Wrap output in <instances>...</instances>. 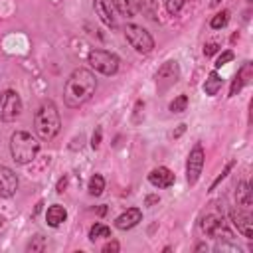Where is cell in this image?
<instances>
[{
    "mask_svg": "<svg viewBox=\"0 0 253 253\" xmlns=\"http://www.w3.org/2000/svg\"><path fill=\"white\" fill-rule=\"evenodd\" d=\"M97 89V79H95V73L91 69H85V67H77L65 81V87H63V101L69 109H77L81 105H85L93 93Z\"/></svg>",
    "mask_w": 253,
    "mask_h": 253,
    "instance_id": "cell-1",
    "label": "cell"
},
{
    "mask_svg": "<svg viewBox=\"0 0 253 253\" xmlns=\"http://www.w3.org/2000/svg\"><path fill=\"white\" fill-rule=\"evenodd\" d=\"M34 128L42 140H51L57 136L61 128V119H59V111L53 101L47 99L38 107L34 115Z\"/></svg>",
    "mask_w": 253,
    "mask_h": 253,
    "instance_id": "cell-2",
    "label": "cell"
},
{
    "mask_svg": "<svg viewBox=\"0 0 253 253\" xmlns=\"http://www.w3.org/2000/svg\"><path fill=\"white\" fill-rule=\"evenodd\" d=\"M10 152L16 164H30L40 152V140L28 130H16L10 136Z\"/></svg>",
    "mask_w": 253,
    "mask_h": 253,
    "instance_id": "cell-3",
    "label": "cell"
},
{
    "mask_svg": "<svg viewBox=\"0 0 253 253\" xmlns=\"http://www.w3.org/2000/svg\"><path fill=\"white\" fill-rule=\"evenodd\" d=\"M125 38L130 43V47L138 53H150L154 49V38L148 30H144L138 24H126L125 26Z\"/></svg>",
    "mask_w": 253,
    "mask_h": 253,
    "instance_id": "cell-4",
    "label": "cell"
},
{
    "mask_svg": "<svg viewBox=\"0 0 253 253\" xmlns=\"http://www.w3.org/2000/svg\"><path fill=\"white\" fill-rule=\"evenodd\" d=\"M87 63L103 73V75H115L119 71V57L117 53L113 51H107V49H91L89 55H87Z\"/></svg>",
    "mask_w": 253,
    "mask_h": 253,
    "instance_id": "cell-5",
    "label": "cell"
},
{
    "mask_svg": "<svg viewBox=\"0 0 253 253\" xmlns=\"http://www.w3.org/2000/svg\"><path fill=\"white\" fill-rule=\"evenodd\" d=\"M22 115V99L14 89L0 93V121L12 123Z\"/></svg>",
    "mask_w": 253,
    "mask_h": 253,
    "instance_id": "cell-6",
    "label": "cell"
},
{
    "mask_svg": "<svg viewBox=\"0 0 253 253\" xmlns=\"http://www.w3.org/2000/svg\"><path fill=\"white\" fill-rule=\"evenodd\" d=\"M200 225H202V231H204L208 237H213V239H227V241L233 237L231 229H227L223 217L217 215V213H208L206 217H202V223H200Z\"/></svg>",
    "mask_w": 253,
    "mask_h": 253,
    "instance_id": "cell-7",
    "label": "cell"
},
{
    "mask_svg": "<svg viewBox=\"0 0 253 253\" xmlns=\"http://www.w3.org/2000/svg\"><path fill=\"white\" fill-rule=\"evenodd\" d=\"M204 162H206V152H204L202 144H196V146L190 150L188 160H186V182H188L190 186H194V184L200 180Z\"/></svg>",
    "mask_w": 253,
    "mask_h": 253,
    "instance_id": "cell-8",
    "label": "cell"
},
{
    "mask_svg": "<svg viewBox=\"0 0 253 253\" xmlns=\"http://www.w3.org/2000/svg\"><path fill=\"white\" fill-rule=\"evenodd\" d=\"M178 77H180V65H178L176 59L164 61V63L160 65V69L156 71V75H154L156 85H158V89H162V91L168 89V87H172V85L178 81Z\"/></svg>",
    "mask_w": 253,
    "mask_h": 253,
    "instance_id": "cell-9",
    "label": "cell"
},
{
    "mask_svg": "<svg viewBox=\"0 0 253 253\" xmlns=\"http://www.w3.org/2000/svg\"><path fill=\"white\" fill-rule=\"evenodd\" d=\"M229 221L243 237H247V239L253 237V221H251L249 211H245L241 208H233V210H229Z\"/></svg>",
    "mask_w": 253,
    "mask_h": 253,
    "instance_id": "cell-10",
    "label": "cell"
},
{
    "mask_svg": "<svg viewBox=\"0 0 253 253\" xmlns=\"http://www.w3.org/2000/svg\"><path fill=\"white\" fill-rule=\"evenodd\" d=\"M18 176L12 168L0 164V198H12L18 190Z\"/></svg>",
    "mask_w": 253,
    "mask_h": 253,
    "instance_id": "cell-11",
    "label": "cell"
},
{
    "mask_svg": "<svg viewBox=\"0 0 253 253\" xmlns=\"http://www.w3.org/2000/svg\"><path fill=\"white\" fill-rule=\"evenodd\" d=\"M148 182H150L154 188H170V186L176 182V176H174L172 170H168L166 166H158V168L150 170Z\"/></svg>",
    "mask_w": 253,
    "mask_h": 253,
    "instance_id": "cell-12",
    "label": "cell"
},
{
    "mask_svg": "<svg viewBox=\"0 0 253 253\" xmlns=\"http://www.w3.org/2000/svg\"><path fill=\"white\" fill-rule=\"evenodd\" d=\"M140 221H142V211H140L138 208H128L126 211H123V213L115 219V227L126 231V229H132L134 225H138Z\"/></svg>",
    "mask_w": 253,
    "mask_h": 253,
    "instance_id": "cell-13",
    "label": "cell"
},
{
    "mask_svg": "<svg viewBox=\"0 0 253 253\" xmlns=\"http://www.w3.org/2000/svg\"><path fill=\"white\" fill-rule=\"evenodd\" d=\"M95 12L99 16V20L107 26V28H117V18H115V8L111 4V0H95L93 2Z\"/></svg>",
    "mask_w": 253,
    "mask_h": 253,
    "instance_id": "cell-14",
    "label": "cell"
},
{
    "mask_svg": "<svg viewBox=\"0 0 253 253\" xmlns=\"http://www.w3.org/2000/svg\"><path fill=\"white\" fill-rule=\"evenodd\" d=\"M235 204L237 208L245 210V211H251L253 208V196H251V186L249 182H239L237 184V190H235Z\"/></svg>",
    "mask_w": 253,
    "mask_h": 253,
    "instance_id": "cell-15",
    "label": "cell"
},
{
    "mask_svg": "<svg viewBox=\"0 0 253 253\" xmlns=\"http://www.w3.org/2000/svg\"><path fill=\"white\" fill-rule=\"evenodd\" d=\"M67 219V210L59 204H53L45 210V221L49 227H59L63 221Z\"/></svg>",
    "mask_w": 253,
    "mask_h": 253,
    "instance_id": "cell-16",
    "label": "cell"
},
{
    "mask_svg": "<svg viewBox=\"0 0 253 253\" xmlns=\"http://www.w3.org/2000/svg\"><path fill=\"white\" fill-rule=\"evenodd\" d=\"M219 89H221V77L217 75V71H211L208 75V79L204 81V91H206V95L213 97L219 93Z\"/></svg>",
    "mask_w": 253,
    "mask_h": 253,
    "instance_id": "cell-17",
    "label": "cell"
},
{
    "mask_svg": "<svg viewBox=\"0 0 253 253\" xmlns=\"http://www.w3.org/2000/svg\"><path fill=\"white\" fill-rule=\"evenodd\" d=\"M247 69H249V63H245V65L239 69V73L235 75V79H233V83H231V89H229V97H233L235 93H239V91H241V87L247 83V79H245V77H247V75H245V73H247Z\"/></svg>",
    "mask_w": 253,
    "mask_h": 253,
    "instance_id": "cell-18",
    "label": "cell"
},
{
    "mask_svg": "<svg viewBox=\"0 0 253 253\" xmlns=\"http://www.w3.org/2000/svg\"><path fill=\"white\" fill-rule=\"evenodd\" d=\"M87 190L91 196H101L103 190H105V178L101 174H93L89 178V184H87Z\"/></svg>",
    "mask_w": 253,
    "mask_h": 253,
    "instance_id": "cell-19",
    "label": "cell"
},
{
    "mask_svg": "<svg viewBox=\"0 0 253 253\" xmlns=\"http://www.w3.org/2000/svg\"><path fill=\"white\" fill-rule=\"evenodd\" d=\"M111 4H113V8H115L121 16H125V18H132V16H134L132 0H111Z\"/></svg>",
    "mask_w": 253,
    "mask_h": 253,
    "instance_id": "cell-20",
    "label": "cell"
},
{
    "mask_svg": "<svg viewBox=\"0 0 253 253\" xmlns=\"http://www.w3.org/2000/svg\"><path fill=\"white\" fill-rule=\"evenodd\" d=\"M103 237H111V229L105 223L91 225V229H89V241H97V239H103Z\"/></svg>",
    "mask_w": 253,
    "mask_h": 253,
    "instance_id": "cell-21",
    "label": "cell"
},
{
    "mask_svg": "<svg viewBox=\"0 0 253 253\" xmlns=\"http://www.w3.org/2000/svg\"><path fill=\"white\" fill-rule=\"evenodd\" d=\"M45 249V239L43 235H34L30 239V243L26 245V251H32V253H42Z\"/></svg>",
    "mask_w": 253,
    "mask_h": 253,
    "instance_id": "cell-22",
    "label": "cell"
},
{
    "mask_svg": "<svg viewBox=\"0 0 253 253\" xmlns=\"http://www.w3.org/2000/svg\"><path fill=\"white\" fill-rule=\"evenodd\" d=\"M227 22H229V12H227V10H221V12H217V14L210 20V26H211L213 30H219V28H223Z\"/></svg>",
    "mask_w": 253,
    "mask_h": 253,
    "instance_id": "cell-23",
    "label": "cell"
},
{
    "mask_svg": "<svg viewBox=\"0 0 253 253\" xmlns=\"http://www.w3.org/2000/svg\"><path fill=\"white\" fill-rule=\"evenodd\" d=\"M186 107H188V95H178L172 103H170V111L172 113H184L186 111Z\"/></svg>",
    "mask_w": 253,
    "mask_h": 253,
    "instance_id": "cell-24",
    "label": "cell"
},
{
    "mask_svg": "<svg viewBox=\"0 0 253 253\" xmlns=\"http://www.w3.org/2000/svg\"><path fill=\"white\" fill-rule=\"evenodd\" d=\"M184 4H186V0H166V12L168 14H172V16H178L180 12H182V8H184Z\"/></svg>",
    "mask_w": 253,
    "mask_h": 253,
    "instance_id": "cell-25",
    "label": "cell"
},
{
    "mask_svg": "<svg viewBox=\"0 0 253 253\" xmlns=\"http://www.w3.org/2000/svg\"><path fill=\"white\" fill-rule=\"evenodd\" d=\"M140 8L148 14V18L156 20V8H158V0H140Z\"/></svg>",
    "mask_w": 253,
    "mask_h": 253,
    "instance_id": "cell-26",
    "label": "cell"
},
{
    "mask_svg": "<svg viewBox=\"0 0 253 253\" xmlns=\"http://www.w3.org/2000/svg\"><path fill=\"white\" fill-rule=\"evenodd\" d=\"M233 166H235V160H229V162H227V166L223 168V172H221V174H219V176L213 180V184L210 186V192H213V190H215V186H217V184H219V182H221V180H223V178H225V176H227V174L233 170Z\"/></svg>",
    "mask_w": 253,
    "mask_h": 253,
    "instance_id": "cell-27",
    "label": "cell"
},
{
    "mask_svg": "<svg viewBox=\"0 0 253 253\" xmlns=\"http://www.w3.org/2000/svg\"><path fill=\"white\" fill-rule=\"evenodd\" d=\"M233 57H235V55H233V51H231V49H225V51H223V53H219V57L215 59V69L223 67V65H225V63H229Z\"/></svg>",
    "mask_w": 253,
    "mask_h": 253,
    "instance_id": "cell-28",
    "label": "cell"
},
{
    "mask_svg": "<svg viewBox=\"0 0 253 253\" xmlns=\"http://www.w3.org/2000/svg\"><path fill=\"white\" fill-rule=\"evenodd\" d=\"M101 136H103V128H101V126H95L93 136H91V148H93V150H97V148L101 146Z\"/></svg>",
    "mask_w": 253,
    "mask_h": 253,
    "instance_id": "cell-29",
    "label": "cell"
},
{
    "mask_svg": "<svg viewBox=\"0 0 253 253\" xmlns=\"http://www.w3.org/2000/svg\"><path fill=\"white\" fill-rule=\"evenodd\" d=\"M217 49H219V45H217L215 42H210V43H206V45H204V55H206V57H210V55H213Z\"/></svg>",
    "mask_w": 253,
    "mask_h": 253,
    "instance_id": "cell-30",
    "label": "cell"
},
{
    "mask_svg": "<svg viewBox=\"0 0 253 253\" xmlns=\"http://www.w3.org/2000/svg\"><path fill=\"white\" fill-rule=\"evenodd\" d=\"M119 249H121L119 241H109V243H105V245H103V251H105V253H109V251H113V253H115V251H119Z\"/></svg>",
    "mask_w": 253,
    "mask_h": 253,
    "instance_id": "cell-31",
    "label": "cell"
},
{
    "mask_svg": "<svg viewBox=\"0 0 253 253\" xmlns=\"http://www.w3.org/2000/svg\"><path fill=\"white\" fill-rule=\"evenodd\" d=\"M65 186H67V176H63V178H59V182H57V186H55V192H57V194H63V190H65Z\"/></svg>",
    "mask_w": 253,
    "mask_h": 253,
    "instance_id": "cell-32",
    "label": "cell"
},
{
    "mask_svg": "<svg viewBox=\"0 0 253 253\" xmlns=\"http://www.w3.org/2000/svg\"><path fill=\"white\" fill-rule=\"evenodd\" d=\"M140 109H144V103H142V101H138V103H136V107H134V115H138V113H140ZM134 123H140V119H138V117H134Z\"/></svg>",
    "mask_w": 253,
    "mask_h": 253,
    "instance_id": "cell-33",
    "label": "cell"
},
{
    "mask_svg": "<svg viewBox=\"0 0 253 253\" xmlns=\"http://www.w3.org/2000/svg\"><path fill=\"white\" fill-rule=\"evenodd\" d=\"M160 202V198L158 196H146V200H144V204L146 206H152V204H158Z\"/></svg>",
    "mask_w": 253,
    "mask_h": 253,
    "instance_id": "cell-34",
    "label": "cell"
},
{
    "mask_svg": "<svg viewBox=\"0 0 253 253\" xmlns=\"http://www.w3.org/2000/svg\"><path fill=\"white\" fill-rule=\"evenodd\" d=\"M105 211H107V208H105V206H101V208L97 210V213H99V215H105Z\"/></svg>",
    "mask_w": 253,
    "mask_h": 253,
    "instance_id": "cell-35",
    "label": "cell"
},
{
    "mask_svg": "<svg viewBox=\"0 0 253 253\" xmlns=\"http://www.w3.org/2000/svg\"><path fill=\"white\" fill-rule=\"evenodd\" d=\"M4 221H6V219H4V215H0V227L4 225Z\"/></svg>",
    "mask_w": 253,
    "mask_h": 253,
    "instance_id": "cell-36",
    "label": "cell"
},
{
    "mask_svg": "<svg viewBox=\"0 0 253 253\" xmlns=\"http://www.w3.org/2000/svg\"><path fill=\"white\" fill-rule=\"evenodd\" d=\"M247 2H251V0H247Z\"/></svg>",
    "mask_w": 253,
    "mask_h": 253,
    "instance_id": "cell-37",
    "label": "cell"
}]
</instances>
